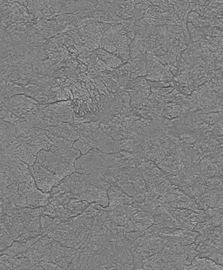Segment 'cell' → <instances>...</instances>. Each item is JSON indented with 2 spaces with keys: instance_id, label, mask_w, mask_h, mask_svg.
<instances>
[{
  "instance_id": "obj_1",
  "label": "cell",
  "mask_w": 223,
  "mask_h": 270,
  "mask_svg": "<svg viewBox=\"0 0 223 270\" xmlns=\"http://www.w3.org/2000/svg\"><path fill=\"white\" fill-rule=\"evenodd\" d=\"M106 154L96 148L91 149L87 154L80 156L74 161V167L78 174H87L98 172L99 169L106 167L105 166Z\"/></svg>"
},
{
  "instance_id": "obj_2",
  "label": "cell",
  "mask_w": 223,
  "mask_h": 270,
  "mask_svg": "<svg viewBox=\"0 0 223 270\" xmlns=\"http://www.w3.org/2000/svg\"><path fill=\"white\" fill-rule=\"evenodd\" d=\"M201 120L203 122L208 124V125H213L215 124L219 120L222 119V112H209V113H203L201 114Z\"/></svg>"
},
{
  "instance_id": "obj_3",
  "label": "cell",
  "mask_w": 223,
  "mask_h": 270,
  "mask_svg": "<svg viewBox=\"0 0 223 270\" xmlns=\"http://www.w3.org/2000/svg\"><path fill=\"white\" fill-rule=\"evenodd\" d=\"M73 147L74 149L78 150L80 152L81 155L86 154H87L88 152L91 149H92L91 147V146L88 144L87 142H86L85 140H83L82 139H78V140L73 141Z\"/></svg>"
},
{
  "instance_id": "obj_4",
  "label": "cell",
  "mask_w": 223,
  "mask_h": 270,
  "mask_svg": "<svg viewBox=\"0 0 223 270\" xmlns=\"http://www.w3.org/2000/svg\"><path fill=\"white\" fill-rule=\"evenodd\" d=\"M46 154H47V151L46 150H40L39 153L37 154V155H36V162L40 163V164H43L44 162L45 157H46Z\"/></svg>"
},
{
  "instance_id": "obj_5",
  "label": "cell",
  "mask_w": 223,
  "mask_h": 270,
  "mask_svg": "<svg viewBox=\"0 0 223 270\" xmlns=\"http://www.w3.org/2000/svg\"><path fill=\"white\" fill-rule=\"evenodd\" d=\"M74 172H76L75 167H74V165L69 164V163H68L67 166H66V167H65V169H64L63 177L65 178V177H66V176H69V175H71L72 174H73Z\"/></svg>"
},
{
  "instance_id": "obj_6",
  "label": "cell",
  "mask_w": 223,
  "mask_h": 270,
  "mask_svg": "<svg viewBox=\"0 0 223 270\" xmlns=\"http://www.w3.org/2000/svg\"><path fill=\"white\" fill-rule=\"evenodd\" d=\"M200 15L196 12V11H191L189 13L187 14V23H191L193 20H194L197 17H199Z\"/></svg>"
},
{
  "instance_id": "obj_7",
  "label": "cell",
  "mask_w": 223,
  "mask_h": 270,
  "mask_svg": "<svg viewBox=\"0 0 223 270\" xmlns=\"http://www.w3.org/2000/svg\"><path fill=\"white\" fill-rule=\"evenodd\" d=\"M126 36L128 38V39H130L131 40H133V39H134V36H135V32H133V31H131V32H126Z\"/></svg>"
}]
</instances>
